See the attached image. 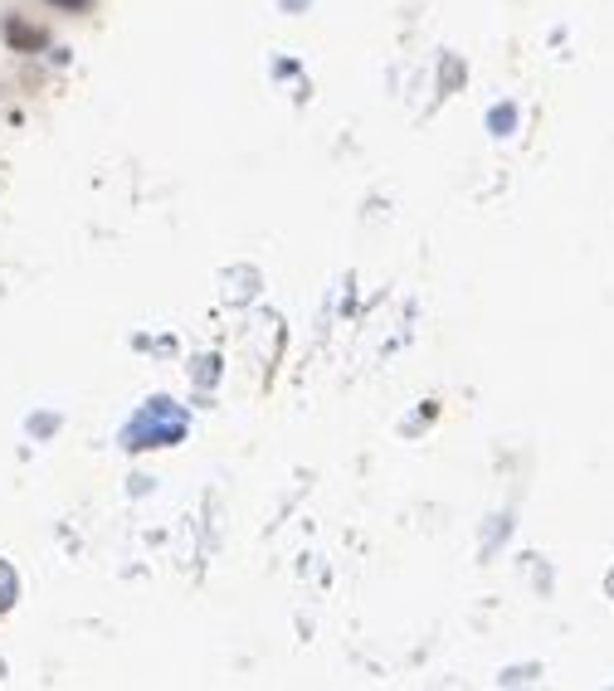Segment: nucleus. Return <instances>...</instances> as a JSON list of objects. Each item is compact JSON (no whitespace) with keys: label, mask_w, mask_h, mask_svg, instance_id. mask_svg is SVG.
<instances>
[{"label":"nucleus","mask_w":614,"mask_h":691,"mask_svg":"<svg viewBox=\"0 0 614 691\" xmlns=\"http://www.w3.org/2000/svg\"><path fill=\"white\" fill-rule=\"evenodd\" d=\"M15 589H20V584H15V570L0 560V609H10V604H15Z\"/></svg>","instance_id":"nucleus-1"},{"label":"nucleus","mask_w":614,"mask_h":691,"mask_svg":"<svg viewBox=\"0 0 614 691\" xmlns=\"http://www.w3.org/2000/svg\"><path fill=\"white\" fill-rule=\"evenodd\" d=\"M488 122H493V127H512V108H493Z\"/></svg>","instance_id":"nucleus-2"}]
</instances>
